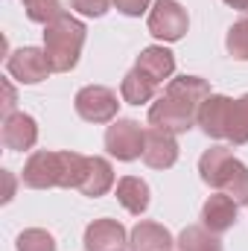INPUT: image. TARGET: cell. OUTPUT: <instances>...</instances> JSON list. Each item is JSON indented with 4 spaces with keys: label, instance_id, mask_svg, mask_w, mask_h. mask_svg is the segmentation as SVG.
<instances>
[{
    "label": "cell",
    "instance_id": "484cf974",
    "mask_svg": "<svg viewBox=\"0 0 248 251\" xmlns=\"http://www.w3.org/2000/svg\"><path fill=\"white\" fill-rule=\"evenodd\" d=\"M15 114V88L9 79H3V117Z\"/></svg>",
    "mask_w": 248,
    "mask_h": 251
},
{
    "label": "cell",
    "instance_id": "603a6c76",
    "mask_svg": "<svg viewBox=\"0 0 248 251\" xmlns=\"http://www.w3.org/2000/svg\"><path fill=\"white\" fill-rule=\"evenodd\" d=\"M18 251H56V240L53 234H47L44 228H26L18 243H15Z\"/></svg>",
    "mask_w": 248,
    "mask_h": 251
},
{
    "label": "cell",
    "instance_id": "9a60e30c",
    "mask_svg": "<svg viewBox=\"0 0 248 251\" xmlns=\"http://www.w3.org/2000/svg\"><path fill=\"white\" fill-rule=\"evenodd\" d=\"M173 246H175L173 234L164 225L149 222V219L137 222L128 234V251H170Z\"/></svg>",
    "mask_w": 248,
    "mask_h": 251
},
{
    "label": "cell",
    "instance_id": "cb8c5ba5",
    "mask_svg": "<svg viewBox=\"0 0 248 251\" xmlns=\"http://www.w3.org/2000/svg\"><path fill=\"white\" fill-rule=\"evenodd\" d=\"M111 6H114V0H70V9H76L79 15H88V18H102Z\"/></svg>",
    "mask_w": 248,
    "mask_h": 251
},
{
    "label": "cell",
    "instance_id": "8992f818",
    "mask_svg": "<svg viewBox=\"0 0 248 251\" xmlns=\"http://www.w3.org/2000/svg\"><path fill=\"white\" fill-rule=\"evenodd\" d=\"M143 143H146V128H140L137 120L117 117L105 128V149L117 161H137L143 158Z\"/></svg>",
    "mask_w": 248,
    "mask_h": 251
},
{
    "label": "cell",
    "instance_id": "44dd1931",
    "mask_svg": "<svg viewBox=\"0 0 248 251\" xmlns=\"http://www.w3.org/2000/svg\"><path fill=\"white\" fill-rule=\"evenodd\" d=\"M225 47L237 62H248V15L231 24L228 35H225Z\"/></svg>",
    "mask_w": 248,
    "mask_h": 251
},
{
    "label": "cell",
    "instance_id": "4fadbf2b",
    "mask_svg": "<svg viewBox=\"0 0 248 251\" xmlns=\"http://www.w3.org/2000/svg\"><path fill=\"white\" fill-rule=\"evenodd\" d=\"M237 207L240 204L228 193H213V196H207V201L201 207V225L213 234H225L237 222Z\"/></svg>",
    "mask_w": 248,
    "mask_h": 251
},
{
    "label": "cell",
    "instance_id": "3957f363",
    "mask_svg": "<svg viewBox=\"0 0 248 251\" xmlns=\"http://www.w3.org/2000/svg\"><path fill=\"white\" fill-rule=\"evenodd\" d=\"M201 181L216 193H228L237 204H248V167L228 146H210L198 158Z\"/></svg>",
    "mask_w": 248,
    "mask_h": 251
},
{
    "label": "cell",
    "instance_id": "d6986e66",
    "mask_svg": "<svg viewBox=\"0 0 248 251\" xmlns=\"http://www.w3.org/2000/svg\"><path fill=\"white\" fill-rule=\"evenodd\" d=\"M178 251H222L219 234L207 231L204 225H187L175 240Z\"/></svg>",
    "mask_w": 248,
    "mask_h": 251
},
{
    "label": "cell",
    "instance_id": "ba28073f",
    "mask_svg": "<svg viewBox=\"0 0 248 251\" xmlns=\"http://www.w3.org/2000/svg\"><path fill=\"white\" fill-rule=\"evenodd\" d=\"M6 70L21 85H38L53 73V67L47 62V53L38 50V47H18L15 53H9Z\"/></svg>",
    "mask_w": 248,
    "mask_h": 251
},
{
    "label": "cell",
    "instance_id": "e0dca14e",
    "mask_svg": "<svg viewBox=\"0 0 248 251\" xmlns=\"http://www.w3.org/2000/svg\"><path fill=\"white\" fill-rule=\"evenodd\" d=\"M158 88H161V85H158L155 79H149L143 70L131 67L123 76V82H120V100L128 102V105H146V102L155 100Z\"/></svg>",
    "mask_w": 248,
    "mask_h": 251
},
{
    "label": "cell",
    "instance_id": "7402d4cb",
    "mask_svg": "<svg viewBox=\"0 0 248 251\" xmlns=\"http://www.w3.org/2000/svg\"><path fill=\"white\" fill-rule=\"evenodd\" d=\"M24 12L29 21L35 24H53L56 18H62V0H24Z\"/></svg>",
    "mask_w": 248,
    "mask_h": 251
},
{
    "label": "cell",
    "instance_id": "5bb4252c",
    "mask_svg": "<svg viewBox=\"0 0 248 251\" xmlns=\"http://www.w3.org/2000/svg\"><path fill=\"white\" fill-rule=\"evenodd\" d=\"M111 187H114V167L99 155L85 158V173H82V181H79V193H85L91 199H99Z\"/></svg>",
    "mask_w": 248,
    "mask_h": 251
},
{
    "label": "cell",
    "instance_id": "5b68a950",
    "mask_svg": "<svg viewBox=\"0 0 248 251\" xmlns=\"http://www.w3.org/2000/svg\"><path fill=\"white\" fill-rule=\"evenodd\" d=\"M73 108L88 123H114L117 111H120V100H117V91H111L105 85H85L76 94Z\"/></svg>",
    "mask_w": 248,
    "mask_h": 251
},
{
    "label": "cell",
    "instance_id": "ffe728a7",
    "mask_svg": "<svg viewBox=\"0 0 248 251\" xmlns=\"http://www.w3.org/2000/svg\"><path fill=\"white\" fill-rule=\"evenodd\" d=\"M228 143L243 146L248 143V94L234 100L231 105V120H228Z\"/></svg>",
    "mask_w": 248,
    "mask_h": 251
},
{
    "label": "cell",
    "instance_id": "6da1fadb",
    "mask_svg": "<svg viewBox=\"0 0 248 251\" xmlns=\"http://www.w3.org/2000/svg\"><path fill=\"white\" fill-rule=\"evenodd\" d=\"M210 97V85L201 76H175L167 82L164 94L152 102L149 108V126L173 131V134H184L190 131L198 120V108L201 102Z\"/></svg>",
    "mask_w": 248,
    "mask_h": 251
},
{
    "label": "cell",
    "instance_id": "52a82bcc",
    "mask_svg": "<svg viewBox=\"0 0 248 251\" xmlns=\"http://www.w3.org/2000/svg\"><path fill=\"white\" fill-rule=\"evenodd\" d=\"M187 26H190V18L178 0H158L149 12V32L158 41H170V44L181 41L187 35Z\"/></svg>",
    "mask_w": 248,
    "mask_h": 251
},
{
    "label": "cell",
    "instance_id": "7c38bea8",
    "mask_svg": "<svg viewBox=\"0 0 248 251\" xmlns=\"http://www.w3.org/2000/svg\"><path fill=\"white\" fill-rule=\"evenodd\" d=\"M0 137H3V146H6V149H12V152H26V149H32V146L38 143V123H35L29 114L15 111V114L3 117V131H0Z\"/></svg>",
    "mask_w": 248,
    "mask_h": 251
},
{
    "label": "cell",
    "instance_id": "277c9868",
    "mask_svg": "<svg viewBox=\"0 0 248 251\" xmlns=\"http://www.w3.org/2000/svg\"><path fill=\"white\" fill-rule=\"evenodd\" d=\"M85 38H88V26L73 15H62L44 26V53L53 73H67L79 64Z\"/></svg>",
    "mask_w": 248,
    "mask_h": 251
},
{
    "label": "cell",
    "instance_id": "2e32d148",
    "mask_svg": "<svg viewBox=\"0 0 248 251\" xmlns=\"http://www.w3.org/2000/svg\"><path fill=\"white\" fill-rule=\"evenodd\" d=\"M134 67H137V70H143V73H146L149 79H155L158 85H164V82L175 73V56H173L167 47L152 44V47L140 50V56H137Z\"/></svg>",
    "mask_w": 248,
    "mask_h": 251
},
{
    "label": "cell",
    "instance_id": "30bf717a",
    "mask_svg": "<svg viewBox=\"0 0 248 251\" xmlns=\"http://www.w3.org/2000/svg\"><path fill=\"white\" fill-rule=\"evenodd\" d=\"M178 161V140L173 131L164 128H146V143H143V164L152 170H170Z\"/></svg>",
    "mask_w": 248,
    "mask_h": 251
},
{
    "label": "cell",
    "instance_id": "4316f807",
    "mask_svg": "<svg viewBox=\"0 0 248 251\" xmlns=\"http://www.w3.org/2000/svg\"><path fill=\"white\" fill-rule=\"evenodd\" d=\"M225 6H231V9H240V12H246L248 15V0H222Z\"/></svg>",
    "mask_w": 248,
    "mask_h": 251
},
{
    "label": "cell",
    "instance_id": "8fae6325",
    "mask_svg": "<svg viewBox=\"0 0 248 251\" xmlns=\"http://www.w3.org/2000/svg\"><path fill=\"white\" fill-rule=\"evenodd\" d=\"M85 249L88 251H125L128 234L117 219H94L85 228Z\"/></svg>",
    "mask_w": 248,
    "mask_h": 251
},
{
    "label": "cell",
    "instance_id": "ac0fdd59",
    "mask_svg": "<svg viewBox=\"0 0 248 251\" xmlns=\"http://www.w3.org/2000/svg\"><path fill=\"white\" fill-rule=\"evenodd\" d=\"M114 193H117V201L123 204L131 216L146 213V207H149V201H152L149 184H146L143 178H137V176H125V178H120Z\"/></svg>",
    "mask_w": 248,
    "mask_h": 251
},
{
    "label": "cell",
    "instance_id": "7a4b0ae2",
    "mask_svg": "<svg viewBox=\"0 0 248 251\" xmlns=\"http://www.w3.org/2000/svg\"><path fill=\"white\" fill-rule=\"evenodd\" d=\"M85 158L79 152H50V149H38L26 158L21 181L29 190H79L82 173H85Z\"/></svg>",
    "mask_w": 248,
    "mask_h": 251
},
{
    "label": "cell",
    "instance_id": "9c48e42d",
    "mask_svg": "<svg viewBox=\"0 0 248 251\" xmlns=\"http://www.w3.org/2000/svg\"><path fill=\"white\" fill-rule=\"evenodd\" d=\"M231 105H234L231 97H225V94H210V97L201 102V108H198L196 126H198L207 137H213V140H228Z\"/></svg>",
    "mask_w": 248,
    "mask_h": 251
},
{
    "label": "cell",
    "instance_id": "d4e9b609",
    "mask_svg": "<svg viewBox=\"0 0 248 251\" xmlns=\"http://www.w3.org/2000/svg\"><path fill=\"white\" fill-rule=\"evenodd\" d=\"M149 3H152V0H114L117 12H123L128 18H140V15L149 9Z\"/></svg>",
    "mask_w": 248,
    "mask_h": 251
}]
</instances>
